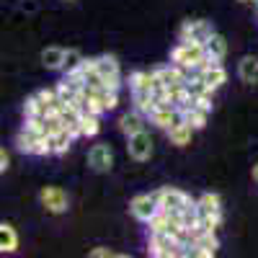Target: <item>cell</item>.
<instances>
[{
	"mask_svg": "<svg viewBox=\"0 0 258 258\" xmlns=\"http://www.w3.org/2000/svg\"><path fill=\"white\" fill-rule=\"evenodd\" d=\"M194 129L188 121H178V124H173L168 129V140H170V145H176V147H186V145H191V137H194Z\"/></svg>",
	"mask_w": 258,
	"mask_h": 258,
	"instance_id": "e0dca14e",
	"label": "cell"
},
{
	"mask_svg": "<svg viewBox=\"0 0 258 258\" xmlns=\"http://www.w3.org/2000/svg\"><path fill=\"white\" fill-rule=\"evenodd\" d=\"M158 202H160V209H173V212H181L186 204H191L194 199L188 197L186 191L181 188H173V186H165V188H158Z\"/></svg>",
	"mask_w": 258,
	"mask_h": 258,
	"instance_id": "8fae6325",
	"label": "cell"
},
{
	"mask_svg": "<svg viewBox=\"0 0 258 258\" xmlns=\"http://www.w3.org/2000/svg\"><path fill=\"white\" fill-rule=\"evenodd\" d=\"M147 253L155 258H176V255H186V248L170 232H150Z\"/></svg>",
	"mask_w": 258,
	"mask_h": 258,
	"instance_id": "7a4b0ae2",
	"label": "cell"
},
{
	"mask_svg": "<svg viewBox=\"0 0 258 258\" xmlns=\"http://www.w3.org/2000/svg\"><path fill=\"white\" fill-rule=\"evenodd\" d=\"M119 129L129 137V135H137V132H142L145 129V114L142 111H126V114H121L119 116Z\"/></svg>",
	"mask_w": 258,
	"mask_h": 258,
	"instance_id": "d6986e66",
	"label": "cell"
},
{
	"mask_svg": "<svg viewBox=\"0 0 258 258\" xmlns=\"http://www.w3.org/2000/svg\"><path fill=\"white\" fill-rule=\"evenodd\" d=\"M194 103H197L199 109H204V111H212L214 109V91H207L204 96H197V98H194Z\"/></svg>",
	"mask_w": 258,
	"mask_h": 258,
	"instance_id": "4316f807",
	"label": "cell"
},
{
	"mask_svg": "<svg viewBox=\"0 0 258 258\" xmlns=\"http://www.w3.org/2000/svg\"><path fill=\"white\" fill-rule=\"evenodd\" d=\"M75 137L68 132V129H59V132L49 135V145H52V155H64L73 147Z\"/></svg>",
	"mask_w": 258,
	"mask_h": 258,
	"instance_id": "44dd1931",
	"label": "cell"
},
{
	"mask_svg": "<svg viewBox=\"0 0 258 258\" xmlns=\"http://www.w3.org/2000/svg\"><path fill=\"white\" fill-rule=\"evenodd\" d=\"M8 168H11V155L6 153V147H3V150H0V170L6 173Z\"/></svg>",
	"mask_w": 258,
	"mask_h": 258,
	"instance_id": "f1b7e54d",
	"label": "cell"
},
{
	"mask_svg": "<svg viewBox=\"0 0 258 258\" xmlns=\"http://www.w3.org/2000/svg\"><path fill=\"white\" fill-rule=\"evenodd\" d=\"M147 225H150V232H170V235H176V238L183 230L181 212H173V209H160Z\"/></svg>",
	"mask_w": 258,
	"mask_h": 258,
	"instance_id": "8992f818",
	"label": "cell"
},
{
	"mask_svg": "<svg viewBox=\"0 0 258 258\" xmlns=\"http://www.w3.org/2000/svg\"><path fill=\"white\" fill-rule=\"evenodd\" d=\"M64 54H68V49H62V47H47L41 52V64H44L47 70H62L64 68Z\"/></svg>",
	"mask_w": 258,
	"mask_h": 258,
	"instance_id": "ffe728a7",
	"label": "cell"
},
{
	"mask_svg": "<svg viewBox=\"0 0 258 258\" xmlns=\"http://www.w3.org/2000/svg\"><path fill=\"white\" fill-rule=\"evenodd\" d=\"M24 114H26V116H47V106H44V101L39 98V93H34V96L26 98Z\"/></svg>",
	"mask_w": 258,
	"mask_h": 258,
	"instance_id": "cb8c5ba5",
	"label": "cell"
},
{
	"mask_svg": "<svg viewBox=\"0 0 258 258\" xmlns=\"http://www.w3.org/2000/svg\"><path fill=\"white\" fill-rule=\"evenodd\" d=\"M253 181H255V183H258V163H255V165H253Z\"/></svg>",
	"mask_w": 258,
	"mask_h": 258,
	"instance_id": "f546056e",
	"label": "cell"
},
{
	"mask_svg": "<svg viewBox=\"0 0 258 258\" xmlns=\"http://www.w3.org/2000/svg\"><path fill=\"white\" fill-rule=\"evenodd\" d=\"M147 119H150V124H155L158 129H165V132H168V129L173 126V124L181 121V111L176 109V106L165 103V106H158V109L150 114Z\"/></svg>",
	"mask_w": 258,
	"mask_h": 258,
	"instance_id": "5bb4252c",
	"label": "cell"
},
{
	"mask_svg": "<svg viewBox=\"0 0 258 258\" xmlns=\"http://www.w3.org/2000/svg\"><path fill=\"white\" fill-rule=\"evenodd\" d=\"M207 57V47L202 44V41H181L173 47V52H170V62L181 64V68H188L191 73L199 70V64L204 62Z\"/></svg>",
	"mask_w": 258,
	"mask_h": 258,
	"instance_id": "6da1fadb",
	"label": "cell"
},
{
	"mask_svg": "<svg viewBox=\"0 0 258 258\" xmlns=\"http://www.w3.org/2000/svg\"><path fill=\"white\" fill-rule=\"evenodd\" d=\"M240 3H250V0H240Z\"/></svg>",
	"mask_w": 258,
	"mask_h": 258,
	"instance_id": "4dcf8cb0",
	"label": "cell"
},
{
	"mask_svg": "<svg viewBox=\"0 0 258 258\" xmlns=\"http://www.w3.org/2000/svg\"><path fill=\"white\" fill-rule=\"evenodd\" d=\"M101 132V114H85L83 116V137H96Z\"/></svg>",
	"mask_w": 258,
	"mask_h": 258,
	"instance_id": "d4e9b609",
	"label": "cell"
},
{
	"mask_svg": "<svg viewBox=\"0 0 258 258\" xmlns=\"http://www.w3.org/2000/svg\"><path fill=\"white\" fill-rule=\"evenodd\" d=\"M212 34H214L212 21H204V18H188L178 29V39L181 41H202V44H207Z\"/></svg>",
	"mask_w": 258,
	"mask_h": 258,
	"instance_id": "277c9868",
	"label": "cell"
},
{
	"mask_svg": "<svg viewBox=\"0 0 258 258\" xmlns=\"http://www.w3.org/2000/svg\"><path fill=\"white\" fill-rule=\"evenodd\" d=\"M85 57L78 52V49H68V54H64V73H73V70H78L80 68V62H83Z\"/></svg>",
	"mask_w": 258,
	"mask_h": 258,
	"instance_id": "484cf974",
	"label": "cell"
},
{
	"mask_svg": "<svg viewBox=\"0 0 258 258\" xmlns=\"http://www.w3.org/2000/svg\"><path fill=\"white\" fill-rule=\"evenodd\" d=\"M91 255H93V258H111V255H116V253H114L111 248H93Z\"/></svg>",
	"mask_w": 258,
	"mask_h": 258,
	"instance_id": "83f0119b",
	"label": "cell"
},
{
	"mask_svg": "<svg viewBox=\"0 0 258 258\" xmlns=\"http://www.w3.org/2000/svg\"><path fill=\"white\" fill-rule=\"evenodd\" d=\"M39 199L41 204H44V209L49 214H62V212H68V194H64L59 186H47V188H41L39 194Z\"/></svg>",
	"mask_w": 258,
	"mask_h": 258,
	"instance_id": "7c38bea8",
	"label": "cell"
},
{
	"mask_svg": "<svg viewBox=\"0 0 258 258\" xmlns=\"http://www.w3.org/2000/svg\"><path fill=\"white\" fill-rule=\"evenodd\" d=\"M129 212H132V217L140 220V222H150L155 217V214L160 212V202H158V194H140V197L132 199V204H129Z\"/></svg>",
	"mask_w": 258,
	"mask_h": 258,
	"instance_id": "5b68a950",
	"label": "cell"
},
{
	"mask_svg": "<svg viewBox=\"0 0 258 258\" xmlns=\"http://www.w3.org/2000/svg\"><path fill=\"white\" fill-rule=\"evenodd\" d=\"M16 248H18V232H16L13 225L3 222V225H0V250H3V253H13Z\"/></svg>",
	"mask_w": 258,
	"mask_h": 258,
	"instance_id": "7402d4cb",
	"label": "cell"
},
{
	"mask_svg": "<svg viewBox=\"0 0 258 258\" xmlns=\"http://www.w3.org/2000/svg\"><path fill=\"white\" fill-rule=\"evenodd\" d=\"M197 207H199V214L202 217H220L222 220V199H220V194H202V197L197 199Z\"/></svg>",
	"mask_w": 258,
	"mask_h": 258,
	"instance_id": "9a60e30c",
	"label": "cell"
},
{
	"mask_svg": "<svg viewBox=\"0 0 258 258\" xmlns=\"http://www.w3.org/2000/svg\"><path fill=\"white\" fill-rule=\"evenodd\" d=\"M238 78H240L245 85H258V57L245 54V57L238 62Z\"/></svg>",
	"mask_w": 258,
	"mask_h": 258,
	"instance_id": "ac0fdd59",
	"label": "cell"
},
{
	"mask_svg": "<svg viewBox=\"0 0 258 258\" xmlns=\"http://www.w3.org/2000/svg\"><path fill=\"white\" fill-rule=\"evenodd\" d=\"M207 54L212 57V59H225V54H227V41H225V36H220L217 31H214L212 36H209V41H207Z\"/></svg>",
	"mask_w": 258,
	"mask_h": 258,
	"instance_id": "603a6c76",
	"label": "cell"
},
{
	"mask_svg": "<svg viewBox=\"0 0 258 258\" xmlns=\"http://www.w3.org/2000/svg\"><path fill=\"white\" fill-rule=\"evenodd\" d=\"M181 119L183 121H188L194 129H204L207 126V116H209V111H204V109H199L197 103H194V98L186 103V106H181Z\"/></svg>",
	"mask_w": 258,
	"mask_h": 258,
	"instance_id": "2e32d148",
	"label": "cell"
},
{
	"mask_svg": "<svg viewBox=\"0 0 258 258\" xmlns=\"http://www.w3.org/2000/svg\"><path fill=\"white\" fill-rule=\"evenodd\" d=\"M197 73L202 75V80L209 85L212 91L222 88V85L227 83V70L222 68V62H220V59H212L209 54L204 57V62L199 64V70H197Z\"/></svg>",
	"mask_w": 258,
	"mask_h": 258,
	"instance_id": "ba28073f",
	"label": "cell"
},
{
	"mask_svg": "<svg viewBox=\"0 0 258 258\" xmlns=\"http://www.w3.org/2000/svg\"><path fill=\"white\" fill-rule=\"evenodd\" d=\"M126 153H129V158L137 160V163H145V160L153 158V137H150L147 129L126 137Z\"/></svg>",
	"mask_w": 258,
	"mask_h": 258,
	"instance_id": "52a82bcc",
	"label": "cell"
},
{
	"mask_svg": "<svg viewBox=\"0 0 258 258\" xmlns=\"http://www.w3.org/2000/svg\"><path fill=\"white\" fill-rule=\"evenodd\" d=\"M16 147L21 150V153H26V155H52L49 137L34 132V129H29L26 124L21 126V132L16 135Z\"/></svg>",
	"mask_w": 258,
	"mask_h": 258,
	"instance_id": "3957f363",
	"label": "cell"
},
{
	"mask_svg": "<svg viewBox=\"0 0 258 258\" xmlns=\"http://www.w3.org/2000/svg\"><path fill=\"white\" fill-rule=\"evenodd\" d=\"M88 165L96 170V173H106V170H111L114 165V153H111V147L109 145H93L88 150Z\"/></svg>",
	"mask_w": 258,
	"mask_h": 258,
	"instance_id": "4fadbf2b",
	"label": "cell"
},
{
	"mask_svg": "<svg viewBox=\"0 0 258 258\" xmlns=\"http://www.w3.org/2000/svg\"><path fill=\"white\" fill-rule=\"evenodd\" d=\"M96 68L103 78V83L109 85V88H121V68H119V62L116 57L111 54H103V57H96Z\"/></svg>",
	"mask_w": 258,
	"mask_h": 258,
	"instance_id": "30bf717a",
	"label": "cell"
},
{
	"mask_svg": "<svg viewBox=\"0 0 258 258\" xmlns=\"http://www.w3.org/2000/svg\"><path fill=\"white\" fill-rule=\"evenodd\" d=\"M165 88L158 70H137L129 75V91H150V93H160Z\"/></svg>",
	"mask_w": 258,
	"mask_h": 258,
	"instance_id": "9c48e42d",
	"label": "cell"
}]
</instances>
